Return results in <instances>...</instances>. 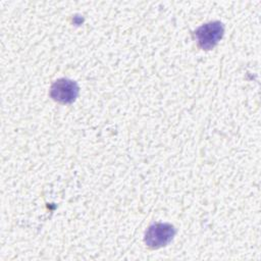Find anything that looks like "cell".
<instances>
[{
  "mask_svg": "<svg viewBox=\"0 0 261 261\" xmlns=\"http://www.w3.org/2000/svg\"><path fill=\"white\" fill-rule=\"evenodd\" d=\"M175 228L170 223H154L145 233V244L150 249H159L167 246L175 236Z\"/></svg>",
  "mask_w": 261,
  "mask_h": 261,
  "instance_id": "obj_2",
  "label": "cell"
},
{
  "mask_svg": "<svg viewBox=\"0 0 261 261\" xmlns=\"http://www.w3.org/2000/svg\"><path fill=\"white\" fill-rule=\"evenodd\" d=\"M79 86L69 79H59L55 81L50 89V97L61 104L72 103L79 95Z\"/></svg>",
  "mask_w": 261,
  "mask_h": 261,
  "instance_id": "obj_3",
  "label": "cell"
},
{
  "mask_svg": "<svg viewBox=\"0 0 261 261\" xmlns=\"http://www.w3.org/2000/svg\"><path fill=\"white\" fill-rule=\"evenodd\" d=\"M224 33V27L220 21H210L202 24L194 32V37L203 50L213 49Z\"/></svg>",
  "mask_w": 261,
  "mask_h": 261,
  "instance_id": "obj_1",
  "label": "cell"
}]
</instances>
